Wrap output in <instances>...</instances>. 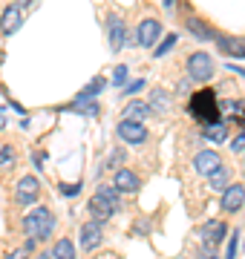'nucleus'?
Here are the masks:
<instances>
[{
    "instance_id": "nucleus-26",
    "label": "nucleus",
    "mask_w": 245,
    "mask_h": 259,
    "mask_svg": "<svg viewBox=\"0 0 245 259\" xmlns=\"http://www.w3.org/2000/svg\"><path fill=\"white\" fill-rule=\"evenodd\" d=\"M127 75H130V69L127 66H115V72H113V83H127Z\"/></svg>"
},
{
    "instance_id": "nucleus-30",
    "label": "nucleus",
    "mask_w": 245,
    "mask_h": 259,
    "mask_svg": "<svg viewBox=\"0 0 245 259\" xmlns=\"http://www.w3.org/2000/svg\"><path fill=\"white\" fill-rule=\"evenodd\" d=\"M142 87H144V81H142V78H139V81H133L130 87H127V95H133V93H139V90H142Z\"/></svg>"
},
{
    "instance_id": "nucleus-28",
    "label": "nucleus",
    "mask_w": 245,
    "mask_h": 259,
    "mask_svg": "<svg viewBox=\"0 0 245 259\" xmlns=\"http://www.w3.org/2000/svg\"><path fill=\"white\" fill-rule=\"evenodd\" d=\"M61 193L64 196H75V193H81V185H61Z\"/></svg>"
},
{
    "instance_id": "nucleus-25",
    "label": "nucleus",
    "mask_w": 245,
    "mask_h": 259,
    "mask_svg": "<svg viewBox=\"0 0 245 259\" xmlns=\"http://www.w3.org/2000/svg\"><path fill=\"white\" fill-rule=\"evenodd\" d=\"M15 161V147H9V144H3L0 147V167H6Z\"/></svg>"
},
{
    "instance_id": "nucleus-8",
    "label": "nucleus",
    "mask_w": 245,
    "mask_h": 259,
    "mask_svg": "<svg viewBox=\"0 0 245 259\" xmlns=\"http://www.w3.org/2000/svg\"><path fill=\"white\" fill-rule=\"evenodd\" d=\"M38 193H40V182L35 176H20L18 182V202L20 204H35L38 202Z\"/></svg>"
},
{
    "instance_id": "nucleus-2",
    "label": "nucleus",
    "mask_w": 245,
    "mask_h": 259,
    "mask_svg": "<svg viewBox=\"0 0 245 259\" xmlns=\"http://www.w3.org/2000/svg\"><path fill=\"white\" fill-rule=\"evenodd\" d=\"M118 207V190L113 185H101L95 190V196L90 199V213L95 222H107Z\"/></svg>"
},
{
    "instance_id": "nucleus-9",
    "label": "nucleus",
    "mask_w": 245,
    "mask_h": 259,
    "mask_svg": "<svg viewBox=\"0 0 245 259\" xmlns=\"http://www.w3.org/2000/svg\"><path fill=\"white\" fill-rule=\"evenodd\" d=\"M104 242V233H101V222H87L81 228V248L90 253V250H98Z\"/></svg>"
},
{
    "instance_id": "nucleus-7",
    "label": "nucleus",
    "mask_w": 245,
    "mask_h": 259,
    "mask_svg": "<svg viewBox=\"0 0 245 259\" xmlns=\"http://www.w3.org/2000/svg\"><path fill=\"white\" fill-rule=\"evenodd\" d=\"M193 167H196L199 176H211L217 167H222V158H219L217 150H199L196 158H193Z\"/></svg>"
},
{
    "instance_id": "nucleus-6",
    "label": "nucleus",
    "mask_w": 245,
    "mask_h": 259,
    "mask_svg": "<svg viewBox=\"0 0 245 259\" xmlns=\"http://www.w3.org/2000/svg\"><path fill=\"white\" fill-rule=\"evenodd\" d=\"M115 133H118V139L127 141V144H144V141H147V127L139 124V121H127L124 118L121 124L115 127Z\"/></svg>"
},
{
    "instance_id": "nucleus-14",
    "label": "nucleus",
    "mask_w": 245,
    "mask_h": 259,
    "mask_svg": "<svg viewBox=\"0 0 245 259\" xmlns=\"http://www.w3.org/2000/svg\"><path fill=\"white\" fill-rule=\"evenodd\" d=\"M150 115V107L144 101H130L127 107H124V118L127 121H139V124H144V118Z\"/></svg>"
},
{
    "instance_id": "nucleus-12",
    "label": "nucleus",
    "mask_w": 245,
    "mask_h": 259,
    "mask_svg": "<svg viewBox=\"0 0 245 259\" xmlns=\"http://www.w3.org/2000/svg\"><path fill=\"white\" fill-rule=\"evenodd\" d=\"M242 204H245V187L242 185H228L222 190V207L228 213H236Z\"/></svg>"
},
{
    "instance_id": "nucleus-19",
    "label": "nucleus",
    "mask_w": 245,
    "mask_h": 259,
    "mask_svg": "<svg viewBox=\"0 0 245 259\" xmlns=\"http://www.w3.org/2000/svg\"><path fill=\"white\" fill-rule=\"evenodd\" d=\"M52 256L55 259H75V245L69 239H58L52 245Z\"/></svg>"
},
{
    "instance_id": "nucleus-20",
    "label": "nucleus",
    "mask_w": 245,
    "mask_h": 259,
    "mask_svg": "<svg viewBox=\"0 0 245 259\" xmlns=\"http://www.w3.org/2000/svg\"><path fill=\"white\" fill-rule=\"evenodd\" d=\"M219 49L228 52V55H234V58H245V44H239L234 37H219Z\"/></svg>"
},
{
    "instance_id": "nucleus-31",
    "label": "nucleus",
    "mask_w": 245,
    "mask_h": 259,
    "mask_svg": "<svg viewBox=\"0 0 245 259\" xmlns=\"http://www.w3.org/2000/svg\"><path fill=\"white\" fill-rule=\"evenodd\" d=\"M236 239H239V236H231V245H228V259H234V250H236Z\"/></svg>"
},
{
    "instance_id": "nucleus-22",
    "label": "nucleus",
    "mask_w": 245,
    "mask_h": 259,
    "mask_svg": "<svg viewBox=\"0 0 245 259\" xmlns=\"http://www.w3.org/2000/svg\"><path fill=\"white\" fill-rule=\"evenodd\" d=\"M101 90H104V78H93V83H90V87H84L78 98H93V95H98Z\"/></svg>"
},
{
    "instance_id": "nucleus-27",
    "label": "nucleus",
    "mask_w": 245,
    "mask_h": 259,
    "mask_svg": "<svg viewBox=\"0 0 245 259\" xmlns=\"http://www.w3.org/2000/svg\"><path fill=\"white\" fill-rule=\"evenodd\" d=\"M121 158H124V150L115 147L113 153H110V158H107V164H121Z\"/></svg>"
},
{
    "instance_id": "nucleus-24",
    "label": "nucleus",
    "mask_w": 245,
    "mask_h": 259,
    "mask_svg": "<svg viewBox=\"0 0 245 259\" xmlns=\"http://www.w3.org/2000/svg\"><path fill=\"white\" fill-rule=\"evenodd\" d=\"M173 47H176V35H168V37L159 44V47H156V58H159V55H168Z\"/></svg>"
},
{
    "instance_id": "nucleus-16",
    "label": "nucleus",
    "mask_w": 245,
    "mask_h": 259,
    "mask_svg": "<svg viewBox=\"0 0 245 259\" xmlns=\"http://www.w3.org/2000/svg\"><path fill=\"white\" fill-rule=\"evenodd\" d=\"M110 47H113V52L124 47V23H121V18H115V15L110 18Z\"/></svg>"
},
{
    "instance_id": "nucleus-11",
    "label": "nucleus",
    "mask_w": 245,
    "mask_h": 259,
    "mask_svg": "<svg viewBox=\"0 0 245 259\" xmlns=\"http://www.w3.org/2000/svg\"><path fill=\"white\" fill-rule=\"evenodd\" d=\"M20 23H23V12H20V6H6L3 9V15H0V32L3 35H12V32H18Z\"/></svg>"
},
{
    "instance_id": "nucleus-29",
    "label": "nucleus",
    "mask_w": 245,
    "mask_h": 259,
    "mask_svg": "<svg viewBox=\"0 0 245 259\" xmlns=\"http://www.w3.org/2000/svg\"><path fill=\"white\" fill-rule=\"evenodd\" d=\"M231 150H234V153H242V150H245V136H239V139L231 144Z\"/></svg>"
},
{
    "instance_id": "nucleus-4",
    "label": "nucleus",
    "mask_w": 245,
    "mask_h": 259,
    "mask_svg": "<svg viewBox=\"0 0 245 259\" xmlns=\"http://www.w3.org/2000/svg\"><path fill=\"white\" fill-rule=\"evenodd\" d=\"M214 69H217V66H214V58L208 55V52H193V55L188 58V75L199 83L211 81V78H214Z\"/></svg>"
},
{
    "instance_id": "nucleus-32",
    "label": "nucleus",
    "mask_w": 245,
    "mask_h": 259,
    "mask_svg": "<svg viewBox=\"0 0 245 259\" xmlns=\"http://www.w3.org/2000/svg\"><path fill=\"white\" fill-rule=\"evenodd\" d=\"M29 3H32V0H15V6H20V9H23V6H29Z\"/></svg>"
},
{
    "instance_id": "nucleus-21",
    "label": "nucleus",
    "mask_w": 245,
    "mask_h": 259,
    "mask_svg": "<svg viewBox=\"0 0 245 259\" xmlns=\"http://www.w3.org/2000/svg\"><path fill=\"white\" fill-rule=\"evenodd\" d=\"M188 29L196 35V40H211V37H214V32H211L199 18H188Z\"/></svg>"
},
{
    "instance_id": "nucleus-15",
    "label": "nucleus",
    "mask_w": 245,
    "mask_h": 259,
    "mask_svg": "<svg viewBox=\"0 0 245 259\" xmlns=\"http://www.w3.org/2000/svg\"><path fill=\"white\" fill-rule=\"evenodd\" d=\"M170 104H173V95L170 93H165V90H153L147 107H150V112H168Z\"/></svg>"
},
{
    "instance_id": "nucleus-17",
    "label": "nucleus",
    "mask_w": 245,
    "mask_h": 259,
    "mask_svg": "<svg viewBox=\"0 0 245 259\" xmlns=\"http://www.w3.org/2000/svg\"><path fill=\"white\" fill-rule=\"evenodd\" d=\"M205 139L211 141H225L228 139V124L225 121H211V124H205Z\"/></svg>"
},
{
    "instance_id": "nucleus-3",
    "label": "nucleus",
    "mask_w": 245,
    "mask_h": 259,
    "mask_svg": "<svg viewBox=\"0 0 245 259\" xmlns=\"http://www.w3.org/2000/svg\"><path fill=\"white\" fill-rule=\"evenodd\" d=\"M188 107H190V112H193L199 121H205V124L217 121V95H214V90H199V93H193Z\"/></svg>"
},
{
    "instance_id": "nucleus-13",
    "label": "nucleus",
    "mask_w": 245,
    "mask_h": 259,
    "mask_svg": "<svg viewBox=\"0 0 245 259\" xmlns=\"http://www.w3.org/2000/svg\"><path fill=\"white\" fill-rule=\"evenodd\" d=\"M222 239H225V222H219V219H211V222L202 225V242H205L208 248L219 245Z\"/></svg>"
},
{
    "instance_id": "nucleus-23",
    "label": "nucleus",
    "mask_w": 245,
    "mask_h": 259,
    "mask_svg": "<svg viewBox=\"0 0 245 259\" xmlns=\"http://www.w3.org/2000/svg\"><path fill=\"white\" fill-rule=\"evenodd\" d=\"M32 248H35V242H26L23 248H15L6 253V259H29V253H32Z\"/></svg>"
},
{
    "instance_id": "nucleus-1",
    "label": "nucleus",
    "mask_w": 245,
    "mask_h": 259,
    "mask_svg": "<svg viewBox=\"0 0 245 259\" xmlns=\"http://www.w3.org/2000/svg\"><path fill=\"white\" fill-rule=\"evenodd\" d=\"M55 213L47 210V207H38L35 213H29L23 219V233L29 236V242H47L52 233H55Z\"/></svg>"
},
{
    "instance_id": "nucleus-5",
    "label": "nucleus",
    "mask_w": 245,
    "mask_h": 259,
    "mask_svg": "<svg viewBox=\"0 0 245 259\" xmlns=\"http://www.w3.org/2000/svg\"><path fill=\"white\" fill-rule=\"evenodd\" d=\"M159 35H161V23L153 20V18L142 20L139 29H136V40H139V47H144V49L156 47V44H159Z\"/></svg>"
},
{
    "instance_id": "nucleus-10",
    "label": "nucleus",
    "mask_w": 245,
    "mask_h": 259,
    "mask_svg": "<svg viewBox=\"0 0 245 259\" xmlns=\"http://www.w3.org/2000/svg\"><path fill=\"white\" fill-rule=\"evenodd\" d=\"M139 176L133 173V170H127V167H121V170H115L113 173V187L118 190V193H136L139 190Z\"/></svg>"
},
{
    "instance_id": "nucleus-18",
    "label": "nucleus",
    "mask_w": 245,
    "mask_h": 259,
    "mask_svg": "<svg viewBox=\"0 0 245 259\" xmlns=\"http://www.w3.org/2000/svg\"><path fill=\"white\" fill-rule=\"evenodd\" d=\"M208 179H211V187H214V190H225V187L231 185V170H228V167H217Z\"/></svg>"
}]
</instances>
